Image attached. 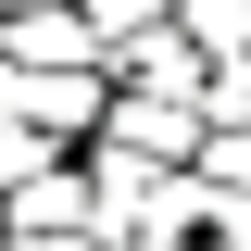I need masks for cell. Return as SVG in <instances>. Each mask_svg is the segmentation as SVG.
Here are the masks:
<instances>
[{
    "label": "cell",
    "instance_id": "6da1fadb",
    "mask_svg": "<svg viewBox=\"0 0 251 251\" xmlns=\"http://www.w3.org/2000/svg\"><path fill=\"white\" fill-rule=\"evenodd\" d=\"M0 113H25V126H50V138L88 151L100 113H113V63H13L0 50Z\"/></svg>",
    "mask_w": 251,
    "mask_h": 251
},
{
    "label": "cell",
    "instance_id": "7a4b0ae2",
    "mask_svg": "<svg viewBox=\"0 0 251 251\" xmlns=\"http://www.w3.org/2000/svg\"><path fill=\"white\" fill-rule=\"evenodd\" d=\"M100 138H126V151H151V163H201V151H214V113H201L188 88H126V75H113Z\"/></svg>",
    "mask_w": 251,
    "mask_h": 251
},
{
    "label": "cell",
    "instance_id": "3957f363",
    "mask_svg": "<svg viewBox=\"0 0 251 251\" xmlns=\"http://www.w3.org/2000/svg\"><path fill=\"white\" fill-rule=\"evenodd\" d=\"M0 50L13 63H113L100 25H88V0H13L0 13Z\"/></svg>",
    "mask_w": 251,
    "mask_h": 251
},
{
    "label": "cell",
    "instance_id": "277c9868",
    "mask_svg": "<svg viewBox=\"0 0 251 251\" xmlns=\"http://www.w3.org/2000/svg\"><path fill=\"white\" fill-rule=\"evenodd\" d=\"M113 75H126V88H188V100H201V75H214V50L188 38V13H163V25H138V38L113 50Z\"/></svg>",
    "mask_w": 251,
    "mask_h": 251
},
{
    "label": "cell",
    "instance_id": "5b68a950",
    "mask_svg": "<svg viewBox=\"0 0 251 251\" xmlns=\"http://www.w3.org/2000/svg\"><path fill=\"white\" fill-rule=\"evenodd\" d=\"M138 188H151V151H126V138H88V226L100 239H138Z\"/></svg>",
    "mask_w": 251,
    "mask_h": 251
},
{
    "label": "cell",
    "instance_id": "8992f818",
    "mask_svg": "<svg viewBox=\"0 0 251 251\" xmlns=\"http://www.w3.org/2000/svg\"><path fill=\"white\" fill-rule=\"evenodd\" d=\"M13 226H88V151H63L50 176L13 188Z\"/></svg>",
    "mask_w": 251,
    "mask_h": 251
},
{
    "label": "cell",
    "instance_id": "52a82bcc",
    "mask_svg": "<svg viewBox=\"0 0 251 251\" xmlns=\"http://www.w3.org/2000/svg\"><path fill=\"white\" fill-rule=\"evenodd\" d=\"M163 13H176V0H88V25H100V50H126V38H138V25H163Z\"/></svg>",
    "mask_w": 251,
    "mask_h": 251
},
{
    "label": "cell",
    "instance_id": "ba28073f",
    "mask_svg": "<svg viewBox=\"0 0 251 251\" xmlns=\"http://www.w3.org/2000/svg\"><path fill=\"white\" fill-rule=\"evenodd\" d=\"M0 251H13V188H0Z\"/></svg>",
    "mask_w": 251,
    "mask_h": 251
},
{
    "label": "cell",
    "instance_id": "9c48e42d",
    "mask_svg": "<svg viewBox=\"0 0 251 251\" xmlns=\"http://www.w3.org/2000/svg\"><path fill=\"white\" fill-rule=\"evenodd\" d=\"M0 13H13V0H0Z\"/></svg>",
    "mask_w": 251,
    "mask_h": 251
}]
</instances>
